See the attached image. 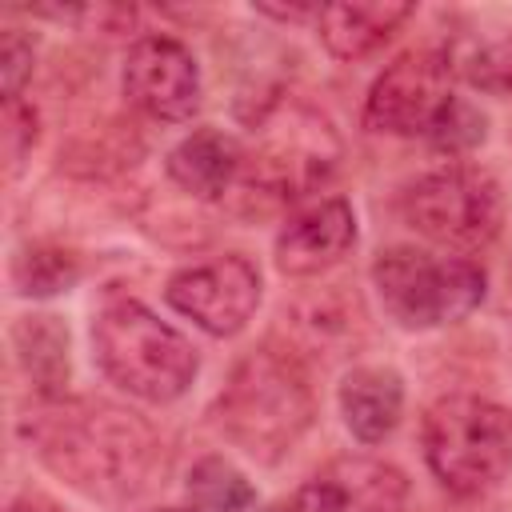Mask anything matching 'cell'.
<instances>
[{"label":"cell","mask_w":512,"mask_h":512,"mask_svg":"<svg viewBox=\"0 0 512 512\" xmlns=\"http://www.w3.org/2000/svg\"><path fill=\"white\" fill-rule=\"evenodd\" d=\"M452 76L468 80L480 92H512V24H480L472 32H456L444 48Z\"/></svg>","instance_id":"2e32d148"},{"label":"cell","mask_w":512,"mask_h":512,"mask_svg":"<svg viewBox=\"0 0 512 512\" xmlns=\"http://www.w3.org/2000/svg\"><path fill=\"white\" fill-rule=\"evenodd\" d=\"M124 96L144 116L184 124L200 108V64L176 36H140L124 56Z\"/></svg>","instance_id":"30bf717a"},{"label":"cell","mask_w":512,"mask_h":512,"mask_svg":"<svg viewBox=\"0 0 512 512\" xmlns=\"http://www.w3.org/2000/svg\"><path fill=\"white\" fill-rule=\"evenodd\" d=\"M448 104L452 68L444 48H412L372 80L364 100V124L388 136H428Z\"/></svg>","instance_id":"ba28073f"},{"label":"cell","mask_w":512,"mask_h":512,"mask_svg":"<svg viewBox=\"0 0 512 512\" xmlns=\"http://www.w3.org/2000/svg\"><path fill=\"white\" fill-rule=\"evenodd\" d=\"M356 244V212L344 196H328L296 212L276 236V268L284 276H316L340 264Z\"/></svg>","instance_id":"7c38bea8"},{"label":"cell","mask_w":512,"mask_h":512,"mask_svg":"<svg viewBox=\"0 0 512 512\" xmlns=\"http://www.w3.org/2000/svg\"><path fill=\"white\" fill-rule=\"evenodd\" d=\"M484 132H488V120H484V112H476L468 100L452 96V104H448V108L440 112V120L432 124L428 140H432L440 152H448V156H460V152H472L476 144H484Z\"/></svg>","instance_id":"44dd1931"},{"label":"cell","mask_w":512,"mask_h":512,"mask_svg":"<svg viewBox=\"0 0 512 512\" xmlns=\"http://www.w3.org/2000/svg\"><path fill=\"white\" fill-rule=\"evenodd\" d=\"M416 8L404 0H344V4H320L316 12V36L336 60H364L372 56L392 32L412 16Z\"/></svg>","instance_id":"4fadbf2b"},{"label":"cell","mask_w":512,"mask_h":512,"mask_svg":"<svg viewBox=\"0 0 512 512\" xmlns=\"http://www.w3.org/2000/svg\"><path fill=\"white\" fill-rule=\"evenodd\" d=\"M24 436L60 480L96 500H128L160 468L156 428L108 400H44L28 412Z\"/></svg>","instance_id":"6da1fadb"},{"label":"cell","mask_w":512,"mask_h":512,"mask_svg":"<svg viewBox=\"0 0 512 512\" xmlns=\"http://www.w3.org/2000/svg\"><path fill=\"white\" fill-rule=\"evenodd\" d=\"M316 396L296 352L260 344L244 352L216 396L220 432L256 464H276L312 428Z\"/></svg>","instance_id":"7a4b0ae2"},{"label":"cell","mask_w":512,"mask_h":512,"mask_svg":"<svg viewBox=\"0 0 512 512\" xmlns=\"http://www.w3.org/2000/svg\"><path fill=\"white\" fill-rule=\"evenodd\" d=\"M184 496H188V512H248L256 500V488L232 460L204 456L192 464L184 480Z\"/></svg>","instance_id":"ac0fdd59"},{"label":"cell","mask_w":512,"mask_h":512,"mask_svg":"<svg viewBox=\"0 0 512 512\" xmlns=\"http://www.w3.org/2000/svg\"><path fill=\"white\" fill-rule=\"evenodd\" d=\"M0 140H4V160H8V172L16 176L24 156L32 152L36 144V108L24 104V100H4V128H0Z\"/></svg>","instance_id":"603a6c76"},{"label":"cell","mask_w":512,"mask_h":512,"mask_svg":"<svg viewBox=\"0 0 512 512\" xmlns=\"http://www.w3.org/2000/svg\"><path fill=\"white\" fill-rule=\"evenodd\" d=\"M336 400H340V416H344L348 432L360 444H380L400 424V412H404V380L392 368L364 364V368H352L340 380Z\"/></svg>","instance_id":"9a60e30c"},{"label":"cell","mask_w":512,"mask_h":512,"mask_svg":"<svg viewBox=\"0 0 512 512\" xmlns=\"http://www.w3.org/2000/svg\"><path fill=\"white\" fill-rule=\"evenodd\" d=\"M404 216L420 236L456 252H476L492 244L504 224V192L496 176L476 164H444L408 188Z\"/></svg>","instance_id":"52a82bcc"},{"label":"cell","mask_w":512,"mask_h":512,"mask_svg":"<svg viewBox=\"0 0 512 512\" xmlns=\"http://www.w3.org/2000/svg\"><path fill=\"white\" fill-rule=\"evenodd\" d=\"M408 476L380 456H336L316 468L300 492V512H404Z\"/></svg>","instance_id":"8fae6325"},{"label":"cell","mask_w":512,"mask_h":512,"mask_svg":"<svg viewBox=\"0 0 512 512\" xmlns=\"http://www.w3.org/2000/svg\"><path fill=\"white\" fill-rule=\"evenodd\" d=\"M264 512H300V508H296V500H276V504H268Z\"/></svg>","instance_id":"d4e9b609"},{"label":"cell","mask_w":512,"mask_h":512,"mask_svg":"<svg viewBox=\"0 0 512 512\" xmlns=\"http://www.w3.org/2000/svg\"><path fill=\"white\" fill-rule=\"evenodd\" d=\"M164 300L208 336H236L256 316L260 268L240 252H224L216 260L180 268L168 280Z\"/></svg>","instance_id":"9c48e42d"},{"label":"cell","mask_w":512,"mask_h":512,"mask_svg":"<svg viewBox=\"0 0 512 512\" xmlns=\"http://www.w3.org/2000/svg\"><path fill=\"white\" fill-rule=\"evenodd\" d=\"M372 284L384 312L400 328H444L460 324L484 304V268L464 256H432L424 248H384L372 260Z\"/></svg>","instance_id":"8992f818"},{"label":"cell","mask_w":512,"mask_h":512,"mask_svg":"<svg viewBox=\"0 0 512 512\" xmlns=\"http://www.w3.org/2000/svg\"><path fill=\"white\" fill-rule=\"evenodd\" d=\"M340 288L344 284H332V288H324L316 296H304L292 308V320H296L300 336L308 344H316V348H332V344H340L348 336L356 340V328H360L364 316H360L356 296H344Z\"/></svg>","instance_id":"d6986e66"},{"label":"cell","mask_w":512,"mask_h":512,"mask_svg":"<svg viewBox=\"0 0 512 512\" xmlns=\"http://www.w3.org/2000/svg\"><path fill=\"white\" fill-rule=\"evenodd\" d=\"M32 60H36V44L32 36H24L20 28H8L0 40V84H4V100H20L28 76H32Z\"/></svg>","instance_id":"7402d4cb"},{"label":"cell","mask_w":512,"mask_h":512,"mask_svg":"<svg viewBox=\"0 0 512 512\" xmlns=\"http://www.w3.org/2000/svg\"><path fill=\"white\" fill-rule=\"evenodd\" d=\"M164 512H180V508H164ZM184 512H188V508H184Z\"/></svg>","instance_id":"484cf974"},{"label":"cell","mask_w":512,"mask_h":512,"mask_svg":"<svg viewBox=\"0 0 512 512\" xmlns=\"http://www.w3.org/2000/svg\"><path fill=\"white\" fill-rule=\"evenodd\" d=\"M420 444L452 496H484L512 472V408L472 392L440 396L424 412Z\"/></svg>","instance_id":"5b68a950"},{"label":"cell","mask_w":512,"mask_h":512,"mask_svg":"<svg viewBox=\"0 0 512 512\" xmlns=\"http://www.w3.org/2000/svg\"><path fill=\"white\" fill-rule=\"evenodd\" d=\"M92 352L100 372L136 400L172 404L196 380V348L132 296H112L92 320Z\"/></svg>","instance_id":"277c9868"},{"label":"cell","mask_w":512,"mask_h":512,"mask_svg":"<svg viewBox=\"0 0 512 512\" xmlns=\"http://www.w3.org/2000/svg\"><path fill=\"white\" fill-rule=\"evenodd\" d=\"M8 512H68V508H60L56 500H48V496H40V492H24V496H16V500L8 504Z\"/></svg>","instance_id":"cb8c5ba5"},{"label":"cell","mask_w":512,"mask_h":512,"mask_svg":"<svg viewBox=\"0 0 512 512\" xmlns=\"http://www.w3.org/2000/svg\"><path fill=\"white\" fill-rule=\"evenodd\" d=\"M244 172V148L220 128H192L168 152V176L196 200H224Z\"/></svg>","instance_id":"5bb4252c"},{"label":"cell","mask_w":512,"mask_h":512,"mask_svg":"<svg viewBox=\"0 0 512 512\" xmlns=\"http://www.w3.org/2000/svg\"><path fill=\"white\" fill-rule=\"evenodd\" d=\"M12 348L36 392L56 400L68 384V328L56 316H20L12 324Z\"/></svg>","instance_id":"e0dca14e"},{"label":"cell","mask_w":512,"mask_h":512,"mask_svg":"<svg viewBox=\"0 0 512 512\" xmlns=\"http://www.w3.org/2000/svg\"><path fill=\"white\" fill-rule=\"evenodd\" d=\"M12 280H16V292H24V296H52L80 280V260L64 248L32 244L28 252L16 256Z\"/></svg>","instance_id":"ffe728a7"},{"label":"cell","mask_w":512,"mask_h":512,"mask_svg":"<svg viewBox=\"0 0 512 512\" xmlns=\"http://www.w3.org/2000/svg\"><path fill=\"white\" fill-rule=\"evenodd\" d=\"M340 164V136L324 112L304 100L272 96L252 116V148L232 192L260 200L264 208L292 204L316 192Z\"/></svg>","instance_id":"3957f363"}]
</instances>
